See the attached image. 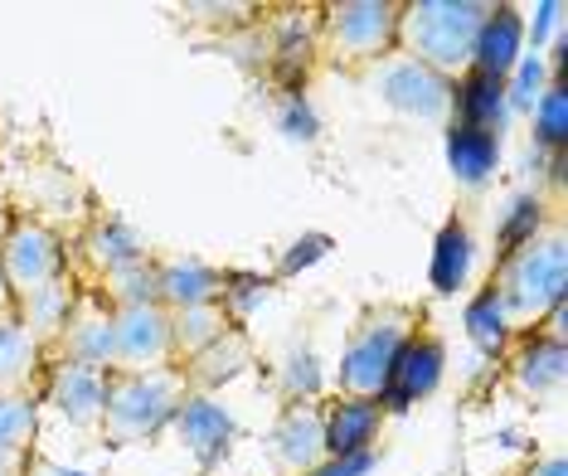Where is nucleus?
<instances>
[{
  "label": "nucleus",
  "mask_w": 568,
  "mask_h": 476,
  "mask_svg": "<svg viewBox=\"0 0 568 476\" xmlns=\"http://www.w3.org/2000/svg\"><path fill=\"white\" fill-rule=\"evenodd\" d=\"M496 292L506 326L515 336L535 331L554 306H564V287H568V243H564V224L549 219L539 234H529L520 243L496 253V273L486 282Z\"/></svg>",
  "instance_id": "f257e3e1"
},
{
  "label": "nucleus",
  "mask_w": 568,
  "mask_h": 476,
  "mask_svg": "<svg viewBox=\"0 0 568 476\" xmlns=\"http://www.w3.org/2000/svg\"><path fill=\"white\" fill-rule=\"evenodd\" d=\"M428 326V312L413 302H369L355 316V326L345 331L341 345V369H335V394L345 398H374L379 404L389 389L394 359L404 355V345Z\"/></svg>",
  "instance_id": "f03ea898"
},
{
  "label": "nucleus",
  "mask_w": 568,
  "mask_h": 476,
  "mask_svg": "<svg viewBox=\"0 0 568 476\" xmlns=\"http://www.w3.org/2000/svg\"><path fill=\"white\" fill-rule=\"evenodd\" d=\"M490 16V0H404L394 54H404L437 79L457 83L471 69L476 34Z\"/></svg>",
  "instance_id": "7ed1b4c3"
},
{
  "label": "nucleus",
  "mask_w": 568,
  "mask_h": 476,
  "mask_svg": "<svg viewBox=\"0 0 568 476\" xmlns=\"http://www.w3.org/2000/svg\"><path fill=\"white\" fill-rule=\"evenodd\" d=\"M185 398H190V384L175 365L171 369H108L98 437L108 447L151 443V437L175 423Z\"/></svg>",
  "instance_id": "20e7f679"
},
{
  "label": "nucleus",
  "mask_w": 568,
  "mask_h": 476,
  "mask_svg": "<svg viewBox=\"0 0 568 476\" xmlns=\"http://www.w3.org/2000/svg\"><path fill=\"white\" fill-rule=\"evenodd\" d=\"M404 0H341L321 6V59L341 73H369L394 54Z\"/></svg>",
  "instance_id": "39448f33"
},
{
  "label": "nucleus",
  "mask_w": 568,
  "mask_h": 476,
  "mask_svg": "<svg viewBox=\"0 0 568 476\" xmlns=\"http://www.w3.org/2000/svg\"><path fill=\"white\" fill-rule=\"evenodd\" d=\"M0 273H6L10 292H16V306H20V302L40 297L44 287H54L59 277H69V243L44 219L16 214L6 249H0Z\"/></svg>",
  "instance_id": "423d86ee"
},
{
  "label": "nucleus",
  "mask_w": 568,
  "mask_h": 476,
  "mask_svg": "<svg viewBox=\"0 0 568 476\" xmlns=\"http://www.w3.org/2000/svg\"><path fill=\"white\" fill-rule=\"evenodd\" d=\"M44 359H69V365H88L108 375L118 365V312L98 297V292H79L69 306V321L54 341H49Z\"/></svg>",
  "instance_id": "0eeeda50"
},
{
  "label": "nucleus",
  "mask_w": 568,
  "mask_h": 476,
  "mask_svg": "<svg viewBox=\"0 0 568 476\" xmlns=\"http://www.w3.org/2000/svg\"><path fill=\"white\" fill-rule=\"evenodd\" d=\"M369 83L398 118H413V122H452V83L437 79L433 69L413 63L404 54H389L384 63L369 69Z\"/></svg>",
  "instance_id": "6e6552de"
},
{
  "label": "nucleus",
  "mask_w": 568,
  "mask_h": 476,
  "mask_svg": "<svg viewBox=\"0 0 568 476\" xmlns=\"http://www.w3.org/2000/svg\"><path fill=\"white\" fill-rule=\"evenodd\" d=\"M146 259H156V253L141 243L132 224H122L118 214H98L93 224H88V234L79 239V249L69 253V267L83 287H98V282H108L112 273H126V267H136Z\"/></svg>",
  "instance_id": "1a4fd4ad"
},
{
  "label": "nucleus",
  "mask_w": 568,
  "mask_h": 476,
  "mask_svg": "<svg viewBox=\"0 0 568 476\" xmlns=\"http://www.w3.org/2000/svg\"><path fill=\"white\" fill-rule=\"evenodd\" d=\"M171 312L161 302L118 306V365L112 369H171Z\"/></svg>",
  "instance_id": "9d476101"
},
{
  "label": "nucleus",
  "mask_w": 568,
  "mask_h": 476,
  "mask_svg": "<svg viewBox=\"0 0 568 476\" xmlns=\"http://www.w3.org/2000/svg\"><path fill=\"white\" fill-rule=\"evenodd\" d=\"M267 453H273L282 476H306L326 462V428H321L316 398H292L282 418L267 433Z\"/></svg>",
  "instance_id": "9b49d317"
},
{
  "label": "nucleus",
  "mask_w": 568,
  "mask_h": 476,
  "mask_svg": "<svg viewBox=\"0 0 568 476\" xmlns=\"http://www.w3.org/2000/svg\"><path fill=\"white\" fill-rule=\"evenodd\" d=\"M500 359H506V379H510L515 394L535 398V404L564 394V365H568L564 341H549V336H539V331H525V336L510 341V351Z\"/></svg>",
  "instance_id": "f8f14e48"
},
{
  "label": "nucleus",
  "mask_w": 568,
  "mask_h": 476,
  "mask_svg": "<svg viewBox=\"0 0 568 476\" xmlns=\"http://www.w3.org/2000/svg\"><path fill=\"white\" fill-rule=\"evenodd\" d=\"M102 384L108 375L88 365H69V359H44V384H40V404H54L69 423L98 433L102 428Z\"/></svg>",
  "instance_id": "ddd939ff"
},
{
  "label": "nucleus",
  "mask_w": 568,
  "mask_h": 476,
  "mask_svg": "<svg viewBox=\"0 0 568 476\" xmlns=\"http://www.w3.org/2000/svg\"><path fill=\"white\" fill-rule=\"evenodd\" d=\"M443 369H447V345L437 331L423 326L418 336L404 345V355L394 359V375H389V389H384V414L389 408H408L418 404V398H428L437 384H443Z\"/></svg>",
  "instance_id": "4468645a"
},
{
  "label": "nucleus",
  "mask_w": 568,
  "mask_h": 476,
  "mask_svg": "<svg viewBox=\"0 0 568 476\" xmlns=\"http://www.w3.org/2000/svg\"><path fill=\"white\" fill-rule=\"evenodd\" d=\"M321 428H326V457H365V447L384 428V404L374 398H345L331 394L321 404Z\"/></svg>",
  "instance_id": "2eb2a0df"
},
{
  "label": "nucleus",
  "mask_w": 568,
  "mask_h": 476,
  "mask_svg": "<svg viewBox=\"0 0 568 476\" xmlns=\"http://www.w3.org/2000/svg\"><path fill=\"white\" fill-rule=\"evenodd\" d=\"M253 359H257V351H253L248 326H229L214 345H204V351H200L195 359H185V365H175V369L185 375L190 394H204V398H210L214 389L234 384V379L243 375V369L253 365Z\"/></svg>",
  "instance_id": "dca6fc26"
},
{
  "label": "nucleus",
  "mask_w": 568,
  "mask_h": 476,
  "mask_svg": "<svg viewBox=\"0 0 568 476\" xmlns=\"http://www.w3.org/2000/svg\"><path fill=\"white\" fill-rule=\"evenodd\" d=\"M224 287H229V273L204 259H156V302L165 312L224 302Z\"/></svg>",
  "instance_id": "f3484780"
},
{
  "label": "nucleus",
  "mask_w": 568,
  "mask_h": 476,
  "mask_svg": "<svg viewBox=\"0 0 568 476\" xmlns=\"http://www.w3.org/2000/svg\"><path fill=\"white\" fill-rule=\"evenodd\" d=\"M520 59H525V16L515 6H490L481 34H476V49H471V69L506 83Z\"/></svg>",
  "instance_id": "a211bd4d"
},
{
  "label": "nucleus",
  "mask_w": 568,
  "mask_h": 476,
  "mask_svg": "<svg viewBox=\"0 0 568 476\" xmlns=\"http://www.w3.org/2000/svg\"><path fill=\"white\" fill-rule=\"evenodd\" d=\"M171 428L180 433V447H190V453H195L200 467H214V462L229 453V437H234V418H229L224 408L214 404V398L190 394V398H185V408L175 414Z\"/></svg>",
  "instance_id": "6ab92c4d"
},
{
  "label": "nucleus",
  "mask_w": 568,
  "mask_h": 476,
  "mask_svg": "<svg viewBox=\"0 0 568 476\" xmlns=\"http://www.w3.org/2000/svg\"><path fill=\"white\" fill-rule=\"evenodd\" d=\"M44 384V345L30 336L20 316L0 321V394H40Z\"/></svg>",
  "instance_id": "aec40b11"
},
{
  "label": "nucleus",
  "mask_w": 568,
  "mask_h": 476,
  "mask_svg": "<svg viewBox=\"0 0 568 476\" xmlns=\"http://www.w3.org/2000/svg\"><path fill=\"white\" fill-rule=\"evenodd\" d=\"M447 165L467 190L486 185L490 171L500 165V132L467 126V122H447Z\"/></svg>",
  "instance_id": "412c9836"
},
{
  "label": "nucleus",
  "mask_w": 568,
  "mask_h": 476,
  "mask_svg": "<svg viewBox=\"0 0 568 476\" xmlns=\"http://www.w3.org/2000/svg\"><path fill=\"white\" fill-rule=\"evenodd\" d=\"M510 102H506V83L490 79V73L467 69L457 83H452V122L467 126H486V132H500Z\"/></svg>",
  "instance_id": "4be33fe9"
},
{
  "label": "nucleus",
  "mask_w": 568,
  "mask_h": 476,
  "mask_svg": "<svg viewBox=\"0 0 568 476\" xmlns=\"http://www.w3.org/2000/svg\"><path fill=\"white\" fill-rule=\"evenodd\" d=\"M40 447V394H0V467L20 472Z\"/></svg>",
  "instance_id": "5701e85b"
},
{
  "label": "nucleus",
  "mask_w": 568,
  "mask_h": 476,
  "mask_svg": "<svg viewBox=\"0 0 568 476\" xmlns=\"http://www.w3.org/2000/svg\"><path fill=\"white\" fill-rule=\"evenodd\" d=\"M229 326H239V321L229 316L224 302H200V306H180V312H171V351H175V365L195 359L204 345H214Z\"/></svg>",
  "instance_id": "b1692460"
},
{
  "label": "nucleus",
  "mask_w": 568,
  "mask_h": 476,
  "mask_svg": "<svg viewBox=\"0 0 568 476\" xmlns=\"http://www.w3.org/2000/svg\"><path fill=\"white\" fill-rule=\"evenodd\" d=\"M467 273H471V229L462 214H452L433 243V287L443 297H457L467 287Z\"/></svg>",
  "instance_id": "393cba45"
},
{
  "label": "nucleus",
  "mask_w": 568,
  "mask_h": 476,
  "mask_svg": "<svg viewBox=\"0 0 568 476\" xmlns=\"http://www.w3.org/2000/svg\"><path fill=\"white\" fill-rule=\"evenodd\" d=\"M529 132H535V146L564 156V141H568V88H564V73H554L549 88L539 93V102L529 108Z\"/></svg>",
  "instance_id": "a878e982"
},
{
  "label": "nucleus",
  "mask_w": 568,
  "mask_h": 476,
  "mask_svg": "<svg viewBox=\"0 0 568 476\" xmlns=\"http://www.w3.org/2000/svg\"><path fill=\"white\" fill-rule=\"evenodd\" d=\"M467 336L476 341V351L490 355V359H500L510 351L515 331L506 326V312H500V302H496V292H490V287H481L467 302Z\"/></svg>",
  "instance_id": "bb28decb"
},
{
  "label": "nucleus",
  "mask_w": 568,
  "mask_h": 476,
  "mask_svg": "<svg viewBox=\"0 0 568 476\" xmlns=\"http://www.w3.org/2000/svg\"><path fill=\"white\" fill-rule=\"evenodd\" d=\"M545 88H549V79H545V59H539V54H525L520 63H515V73H510V79H506V102H510V108H535V102H539V93H545Z\"/></svg>",
  "instance_id": "cd10ccee"
},
{
  "label": "nucleus",
  "mask_w": 568,
  "mask_h": 476,
  "mask_svg": "<svg viewBox=\"0 0 568 476\" xmlns=\"http://www.w3.org/2000/svg\"><path fill=\"white\" fill-rule=\"evenodd\" d=\"M549 219H559V214H545V200H539V195H520V200L510 204V219L500 224V249H510V243L539 234Z\"/></svg>",
  "instance_id": "c85d7f7f"
},
{
  "label": "nucleus",
  "mask_w": 568,
  "mask_h": 476,
  "mask_svg": "<svg viewBox=\"0 0 568 476\" xmlns=\"http://www.w3.org/2000/svg\"><path fill=\"white\" fill-rule=\"evenodd\" d=\"M20 476H88V472H79V467H63V462H54L49 453H40V447H34V453L24 457Z\"/></svg>",
  "instance_id": "c756f323"
},
{
  "label": "nucleus",
  "mask_w": 568,
  "mask_h": 476,
  "mask_svg": "<svg viewBox=\"0 0 568 476\" xmlns=\"http://www.w3.org/2000/svg\"><path fill=\"white\" fill-rule=\"evenodd\" d=\"M525 476H568V462L559 457V453H549V457H539L535 467H529Z\"/></svg>",
  "instance_id": "7c9ffc66"
},
{
  "label": "nucleus",
  "mask_w": 568,
  "mask_h": 476,
  "mask_svg": "<svg viewBox=\"0 0 568 476\" xmlns=\"http://www.w3.org/2000/svg\"><path fill=\"white\" fill-rule=\"evenodd\" d=\"M6 316H16V292H10L6 273H0V321H6Z\"/></svg>",
  "instance_id": "2f4dec72"
},
{
  "label": "nucleus",
  "mask_w": 568,
  "mask_h": 476,
  "mask_svg": "<svg viewBox=\"0 0 568 476\" xmlns=\"http://www.w3.org/2000/svg\"><path fill=\"white\" fill-rule=\"evenodd\" d=\"M10 224H16V210H10V204H0V249H6V239H10Z\"/></svg>",
  "instance_id": "473e14b6"
},
{
  "label": "nucleus",
  "mask_w": 568,
  "mask_h": 476,
  "mask_svg": "<svg viewBox=\"0 0 568 476\" xmlns=\"http://www.w3.org/2000/svg\"><path fill=\"white\" fill-rule=\"evenodd\" d=\"M0 476H20V472H10V467H0Z\"/></svg>",
  "instance_id": "72a5a7b5"
}]
</instances>
